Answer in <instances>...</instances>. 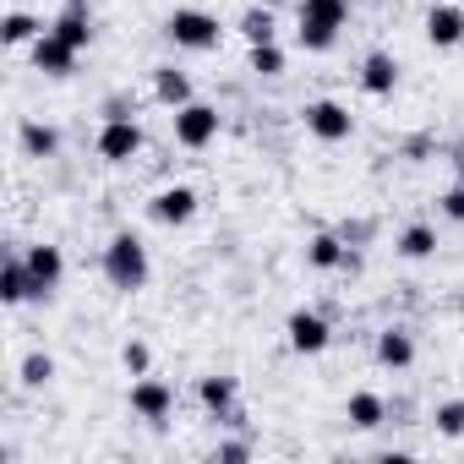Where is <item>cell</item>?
<instances>
[{
  "label": "cell",
  "mask_w": 464,
  "mask_h": 464,
  "mask_svg": "<svg viewBox=\"0 0 464 464\" xmlns=\"http://www.w3.org/2000/svg\"><path fill=\"white\" fill-rule=\"evenodd\" d=\"M361 88H366L372 99H388V93L399 88V61H393L388 50H372V55L361 61Z\"/></svg>",
  "instance_id": "cell-15"
},
{
  "label": "cell",
  "mask_w": 464,
  "mask_h": 464,
  "mask_svg": "<svg viewBox=\"0 0 464 464\" xmlns=\"http://www.w3.org/2000/svg\"><path fill=\"white\" fill-rule=\"evenodd\" d=\"M246 66H252L257 77H285V50H279V39H274V44H252Z\"/></svg>",
  "instance_id": "cell-26"
},
{
  "label": "cell",
  "mask_w": 464,
  "mask_h": 464,
  "mask_svg": "<svg viewBox=\"0 0 464 464\" xmlns=\"http://www.w3.org/2000/svg\"><path fill=\"white\" fill-rule=\"evenodd\" d=\"M453 164H459V180H464V148H459V153H453Z\"/></svg>",
  "instance_id": "cell-31"
},
{
  "label": "cell",
  "mask_w": 464,
  "mask_h": 464,
  "mask_svg": "<svg viewBox=\"0 0 464 464\" xmlns=\"http://www.w3.org/2000/svg\"><path fill=\"white\" fill-rule=\"evenodd\" d=\"M437 208H442V218H453V224H464V180H453L442 197H437Z\"/></svg>",
  "instance_id": "cell-29"
},
{
  "label": "cell",
  "mask_w": 464,
  "mask_h": 464,
  "mask_svg": "<svg viewBox=\"0 0 464 464\" xmlns=\"http://www.w3.org/2000/svg\"><path fill=\"white\" fill-rule=\"evenodd\" d=\"M77 44H66L61 34H50L44 28V39L34 44V72H44V77H72V66H77Z\"/></svg>",
  "instance_id": "cell-11"
},
{
  "label": "cell",
  "mask_w": 464,
  "mask_h": 464,
  "mask_svg": "<svg viewBox=\"0 0 464 464\" xmlns=\"http://www.w3.org/2000/svg\"><path fill=\"white\" fill-rule=\"evenodd\" d=\"M0 39L17 50V44H39V39H44V28H39V17H34V12H6V23H0Z\"/></svg>",
  "instance_id": "cell-24"
},
{
  "label": "cell",
  "mask_w": 464,
  "mask_h": 464,
  "mask_svg": "<svg viewBox=\"0 0 464 464\" xmlns=\"http://www.w3.org/2000/svg\"><path fill=\"white\" fill-rule=\"evenodd\" d=\"M153 99H159L164 110L191 104V77H186L180 66H153Z\"/></svg>",
  "instance_id": "cell-18"
},
{
  "label": "cell",
  "mask_w": 464,
  "mask_h": 464,
  "mask_svg": "<svg viewBox=\"0 0 464 464\" xmlns=\"http://www.w3.org/2000/svg\"><path fill=\"white\" fill-rule=\"evenodd\" d=\"M121 366H126L131 377H148V366H153V350H148L142 339H126V344H121Z\"/></svg>",
  "instance_id": "cell-28"
},
{
  "label": "cell",
  "mask_w": 464,
  "mask_h": 464,
  "mask_svg": "<svg viewBox=\"0 0 464 464\" xmlns=\"http://www.w3.org/2000/svg\"><path fill=\"white\" fill-rule=\"evenodd\" d=\"M148 246H142V236L137 229H115L110 236V246H104V279L121 290V295H137L142 285H148Z\"/></svg>",
  "instance_id": "cell-1"
},
{
  "label": "cell",
  "mask_w": 464,
  "mask_h": 464,
  "mask_svg": "<svg viewBox=\"0 0 464 464\" xmlns=\"http://www.w3.org/2000/svg\"><path fill=\"white\" fill-rule=\"evenodd\" d=\"M218 126H224V115L213 104H202V99H191V104L175 110V142L191 148V153H202L208 142H218Z\"/></svg>",
  "instance_id": "cell-4"
},
{
  "label": "cell",
  "mask_w": 464,
  "mask_h": 464,
  "mask_svg": "<svg viewBox=\"0 0 464 464\" xmlns=\"http://www.w3.org/2000/svg\"><path fill=\"white\" fill-rule=\"evenodd\" d=\"M344 23H350V0H301V6H295V39L312 55L334 50Z\"/></svg>",
  "instance_id": "cell-2"
},
{
  "label": "cell",
  "mask_w": 464,
  "mask_h": 464,
  "mask_svg": "<svg viewBox=\"0 0 464 464\" xmlns=\"http://www.w3.org/2000/svg\"><path fill=\"white\" fill-rule=\"evenodd\" d=\"M50 34H61L66 44L88 50V44H93V12H88V0H66V6H61V17L50 23Z\"/></svg>",
  "instance_id": "cell-13"
},
{
  "label": "cell",
  "mask_w": 464,
  "mask_h": 464,
  "mask_svg": "<svg viewBox=\"0 0 464 464\" xmlns=\"http://www.w3.org/2000/svg\"><path fill=\"white\" fill-rule=\"evenodd\" d=\"M23 388H50L55 382V355H44V350H34V355H23Z\"/></svg>",
  "instance_id": "cell-25"
},
{
  "label": "cell",
  "mask_w": 464,
  "mask_h": 464,
  "mask_svg": "<svg viewBox=\"0 0 464 464\" xmlns=\"http://www.w3.org/2000/svg\"><path fill=\"white\" fill-rule=\"evenodd\" d=\"M197 404L213 415V420H229V415H236V377H202L197 382Z\"/></svg>",
  "instance_id": "cell-16"
},
{
  "label": "cell",
  "mask_w": 464,
  "mask_h": 464,
  "mask_svg": "<svg viewBox=\"0 0 464 464\" xmlns=\"http://www.w3.org/2000/svg\"><path fill=\"white\" fill-rule=\"evenodd\" d=\"M431 426H437V437H464V399L437 404L431 410Z\"/></svg>",
  "instance_id": "cell-27"
},
{
  "label": "cell",
  "mask_w": 464,
  "mask_h": 464,
  "mask_svg": "<svg viewBox=\"0 0 464 464\" xmlns=\"http://www.w3.org/2000/svg\"><path fill=\"white\" fill-rule=\"evenodd\" d=\"M0 301H6V306L39 301V285H34L28 263H23V252H12V257H6V268H0Z\"/></svg>",
  "instance_id": "cell-14"
},
{
  "label": "cell",
  "mask_w": 464,
  "mask_h": 464,
  "mask_svg": "<svg viewBox=\"0 0 464 464\" xmlns=\"http://www.w3.org/2000/svg\"><path fill=\"white\" fill-rule=\"evenodd\" d=\"M426 44L431 50H459L464 44V6H431L426 12Z\"/></svg>",
  "instance_id": "cell-10"
},
{
  "label": "cell",
  "mask_w": 464,
  "mask_h": 464,
  "mask_svg": "<svg viewBox=\"0 0 464 464\" xmlns=\"http://www.w3.org/2000/svg\"><path fill=\"white\" fill-rule=\"evenodd\" d=\"M377 361H382L388 372H410V366H415V339H410V328H382V334H377Z\"/></svg>",
  "instance_id": "cell-17"
},
{
  "label": "cell",
  "mask_w": 464,
  "mask_h": 464,
  "mask_svg": "<svg viewBox=\"0 0 464 464\" xmlns=\"http://www.w3.org/2000/svg\"><path fill=\"white\" fill-rule=\"evenodd\" d=\"M218 17H208V12H197V6H175L169 17H164V39L175 44V50H218Z\"/></svg>",
  "instance_id": "cell-3"
},
{
  "label": "cell",
  "mask_w": 464,
  "mask_h": 464,
  "mask_svg": "<svg viewBox=\"0 0 464 464\" xmlns=\"http://www.w3.org/2000/svg\"><path fill=\"white\" fill-rule=\"evenodd\" d=\"M263 6H274V0H263Z\"/></svg>",
  "instance_id": "cell-32"
},
{
  "label": "cell",
  "mask_w": 464,
  "mask_h": 464,
  "mask_svg": "<svg viewBox=\"0 0 464 464\" xmlns=\"http://www.w3.org/2000/svg\"><path fill=\"white\" fill-rule=\"evenodd\" d=\"M23 263H28V274H34V285H39V301H50L55 290H61V279H66V257H61V246H28L23 252Z\"/></svg>",
  "instance_id": "cell-9"
},
{
  "label": "cell",
  "mask_w": 464,
  "mask_h": 464,
  "mask_svg": "<svg viewBox=\"0 0 464 464\" xmlns=\"http://www.w3.org/2000/svg\"><path fill=\"white\" fill-rule=\"evenodd\" d=\"M393 252H399L404 263H426V257L437 252V229H431V224H410V229H399Z\"/></svg>",
  "instance_id": "cell-22"
},
{
  "label": "cell",
  "mask_w": 464,
  "mask_h": 464,
  "mask_svg": "<svg viewBox=\"0 0 464 464\" xmlns=\"http://www.w3.org/2000/svg\"><path fill=\"white\" fill-rule=\"evenodd\" d=\"M148 213H153L159 224H169V229H175V224H191V213H197V191H191V186H164V191L148 202Z\"/></svg>",
  "instance_id": "cell-12"
},
{
  "label": "cell",
  "mask_w": 464,
  "mask_h": 464,
  "mask_svg": "<svg viewBox=\"0 0 464 464\" xmlns=\"http://www.w3.org/2000/svg\"><path fill=\"white\" fill-rule=\"evenodd\" d=\"M93 148H99V159H104V164H131V159L142 153V126H137L131 115H121V121H104Z\"/></svg>",
  "instance_id": "cell-6"
},
{
  "label": "cell",
  "mask_w": 464,
  "mask_h": 464,
  "mask_svg": "<svg viewBox=\"0 0 464 464\" xmlns=\"http://www.w3.org/2000/svg\"><path fill=\"white\" fill-rule=\"evenodd\" d=\"M213 459H224V464H241V459H252V442H218V453Z\"/></svg>",
  "instance_id": "cell-30"
},
{
  "label": "cell",
  "mask_w": 464,
  "mask_h": 464,
  "mask_svg": "<svg viewBox=\"0 0 464 464\" xmlns=\"http://www.w3.org/2000/svg\"><path fill=\"white\" fill-rule=\"evenodd\" d=\"M131 415L148 420V426L169 420V415H175V388H169L164 377H137V382H131Z\"/></svg>",
  "instance_id": "cell-7"
},
{
  "label": "cell",
  "mask_w": 464,
  "mask_h": 464,
  "mask_svg": "<svg viewBox=\"0 0 464 464\" xmlns=\"http://www.w3.org/2000/svg\"><path fill=\"white\" fill-rule=\"evenodd\" d=\"M241 34H246V44H274V39H279V17H274V6H263V0H257V6L241 17Z\"/></svg>",
  "instance_id": "cell-23"
},
{
  "label": "cell",
  "mask_w": 464,
  "mask_h": 464,
  "mask_svg": "<svg viewBox=\"0 0 464 464\" xmlns=\"http://www.w3.org/2000/svg\"><path fill=\"white\" fill-rule=\"evenodd\" d=\"M301 121H306V131H312L317 142H344V137L355 131V115H350L339 99H312V104L301 110Z\"/></svg>",
  "instance_id": "cell-5"
},
{
  "label": "cell",
  "mask_w": 464,
  "mask_h": 464,
  "mask_svg": "<svg viewBox=\"0 0 464 464\" xmlns=\"http://www.w3.org/2000/svg\"><path fill=\"white\" fill-rule=\"evenodd\" d=\"M17 142H23L28 159H55V153H61V131H55L50 121H23Z\"/></svg>",
  "instance_id": "cell-21"
},
{
  "label": "cell",
  "mask_w": 464,
  "mask_h": 464,
  "mask_svg": "<svg viewBox=\"0 0 464 464\" xmlns=\"http://www.w3.org/2000/svg\"><path fill=\"white\" fill-rule=\"evenodd\" d=\"M344 420H350L355 431H377V426L388 420V399H382V393H350Z\"/></svg>",
  "instance_id": "cell-20"
},
{
  "label": "cell",
  "mask_w": 464,
  "mask_h": 464,
  "mask_svg": "<svg viewBox=\"0 0 464 464\" xmlns=\"http://www.w3.org/2000/svg\"><path fill=\"white\" fill-rule=\"evenodd\" d=\"M285 339H290V350H295V355H323V350L334 344V328H328V317H323V312H290Z\"/></svg>",
  "instance_id": "cell-8"
},
{
  "label": "cell",
  "mask_w": 464,
  "mask_h": 464,
  "mask_svg": "<svg viewBox=\"0 0 464 464\" xmlns=\"http://www.w3.org/2000/svg\"><path fill=\"white\" fill-rule=\"evenodd\" d=\"M306 263H312L317 274H334V268H355V257H350V246H344L339 236H312V241H306Z\"/></svg>",
  "instance_id": "cell-19"
}]
</instances>
